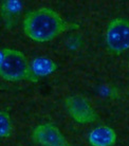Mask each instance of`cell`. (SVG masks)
Segmentation results:
<instances>
[{"label": "cell", "mask_w": 129, "mask_h": 146, "mask_svg": "<svg viewBox=\"0 0 129 146\" xmlns=\"http://www.w3.org/2000/svg\"><path fill=\"white\" fill-rule=\"evenodd\" d=\"M22 27L24 34L36 42L51 41L72 28L58 12L50 7H39L26 13Z\"/></svg>", "instance_id": "6da1fadb"}, {"label": "cell", "mask_w": 129, "mask_h": 146, "mask_svg": "<svg viewBox=\"0 0 129 146\" xmlns=\"http://www.w3.org/2000/svg\"><path fill=\"white\" fill-rule=\"evenodd\" d=\"M0 77L7 82H31L37 83L38 77L34 74L31 64L21 51L5 48L0 52Z\"/></svg>", "instance_id": "7a4b0ae2"}, {"label": "cell", "mask_w": 129, "mask_h": 146, "mask_svg": "<svg viewBox=\"0 0 129 146\" xmlns=\"http://www.w3.org/2000/svg\"><path fill=\"white\" fill-rule=\"evenodd\" d=\"M105 40L108 50L114 54H121L129 49V19L114 18L109 21Z\"/></svg>", "instance_id": "3957f363"}, {"label": "cell", "mask_w": 129, "mask_h": 146, "mask_svg": "<svg viewBox=\"0 0 129 146\" xmlns=\"http://www.w3.org/2000/svg\"><path fill=\"white\" fill-rule=\"evenodd\" d=\"M65 107L67 112L78 124H91L99 120V115L85 96L73 94L66 98Z\"/></svg>", "instance_id": "277c9868"}, {"label": "cell", "mask_w": 129, "mask_h": 146, "mask_svg": "<svg viewBox=\"0 0 129 146\" xmlns=\"http://www.w3.org/2000/svg\"><path fill=\"white\" fill-rule=\"evenodd\" d=\"M32 139L40 146H72L59 128L52 123L37 125L32 131Z\"/></svg>", "instance_id": "5b68a950"}, {"label": "cell", "mask_w": 129, "mask_h": 146, "mask_svg": "<svg viewBox=\"0 0 129 146\" xmlns=\"http://www.w3.org/2000/svg\"><path fill=\"white\" fill-rule=\"evenodd\" d=\"M118 135L113 128L102 125L89 132L88 142L91 146H113L116 143Z\"/></svg>", "instance_id": "8992f818"}, {"label": "cell", "mask_w": 129, "mask_h": 146, "mask_svg": "<svg viewBox=\"0 0 129 146\" xmlns=\"http://www.w3.org/2000/svg\"><path fill=\"white\" fill-rule=\"evenodd\" d=\"M22 3L16 0H5L0 4V15L3 19L7 29L14 28L20 18L22 13Z\"/></svg>", "instance_id": "52a82bcc"}, {"label": "cell", "mask_w": 129, "mask_h": 146, "mask_svg": "<svg viewBox=\"0 0 129 146\" xmlns=\"http://www.w3.org/2000/svg\"><path fill=\"white\" fill-rule=\"evenodd\" d=\"M32 70H33L34 74L36 75L38 78L41 76H47L50 75L53 72H55L58 66L55 62H53L49 58H44V57H37L32 62L31 64Z\"/></svg>", "instance_id": "ba28073f"}, {"label": "cell", "mask_w": 129, "mask_h": 146, "mask_svg": "<svg viewBox=\"0 0 129 146\" xmlns=\"http://www.w3.org/2000/svg\"><path fill=\"white\" fill-rule=\"evenodd\" d=\"M13 132V123L9 112L0 111V138H9Z\"/></svg>", "instance_id": "9c48e42d"}]
</instances>
